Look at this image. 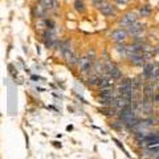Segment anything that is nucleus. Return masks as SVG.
Returning <instances> with one entry per match:
<instances>
[{
	"label": "nucleus",
	"instance_id": "1",
	"mask_svg": "<svg viewBox=\"0 0 159 159\" xmlns=\"http://www.w3.org/2000/svg\"><path fill=\"white\" fill-rule=\"evenodd\" d=\"M137 143L139 148H146L154 145H159V133L158 131H150L137 138Z\"/></svg>",
	"mask_w": 159,
	"mask_h": 159
},
{
	"label": "nucleus",
	"instance_id": "2",
	"mask_svg": "<svg viewBox=\"0 0 159 159\" xmlns=\"http://www.w3.org/2000/svg\"><path fill=\"white\" fill-rule=\"evenodd\" d=\"M142 77L146 81H157L159 78V69L154 65V64H146L143 66V72H142Z\"/></svg>",
	"mask_w": 159,
	"mask_h": 159
},
{
	"label": "nucleus",
	"instance_id": "3",
	"mask_svg": "<svg viewBox=\"0 0 159 159\" xmlns=\"http://www.w3.org/2000/svg\"><path fill=\"white\" fill-rule=\"evenodd\" d=\"M103 68H105V74H106V76H109L110 78H113L114 81L122 78L121 69H119L113 61H106L105 64H103Z\"/></svg>",
	"mask_w": 159,
	"mask_h": 159
},
{
	"label": "nucleus",
	"instance_id": "4",
	"mask_svg": "<svg viewBox=\"0 0 159 159\" xmlns=\"http://www.w3.org/2000/svg\"><path fill=\"white\" fill-rule=\"evenodd\" d=\"M98 11L101 12L103 16H106V17H114L117 15V8L113 6L111 3H109L106 2V0H101L98 4Z\"/></svg>",
	"mask_w": 159,
	"mask_h": 159
},
{
	"label": "nucleus",
	"instance_id": "5",
	"mask_svg": "<svg viewBox=\"0 0 159 159\" xmlns=\"http://www.w3.org/2000/svg\"><path fill=\"white\" fill-rule=\"evenodd\" d=\"M141 158L142 159H159V145L141 148Z\"/></svg>",
	"mask_w": 159,
	"mask_h": 159
},
{
	"label": "nucleus",
	"instance_id": "6",
	"mask_svg": "<svg viewBox=\"0 0 159 159\" xmlns=\"http://www.w3.org/2000/svg\"><path fill=\"white\" fill-rule=\"evenodd\" d=\"M93 64H94V61H92V60L89 58L88 56H82V57L78 58L77 66H78L80 72H81L82 74H88V73H90Z\"/></svg>",
	"mask_w": 159,
	"mask_h": 159
},
{
	"label": "nucleus",
	"instance_id": "7",
	"mask_svg": "<svg viewBox=\"0 0 159 159\" xmlns=\"http://www.w3.org/2000/svg\"><path fill=\"white\" fill-rule=\"evenodd\" d=\"M127 37H129V33H127L126 29H123V28H118V29H116V31H113V32L110 33L111 41L117 43V44L123 43Z\"/></svg>",
	"mask_w": 159,
	"mask_h": 159
},
{
	"label": "nucleus",
	"instance_id": "8",
	"mask_svg": "<svg viewBox=\"0 0 159 159\" xmlns=\"http://www.w3.org/2000/svg\"><path fill=\"white\" fill-rule=\"evenodd\" d=\"M135 21H138V16L134 12H129V13H126L125 16L121 19V21H119V25L123 27V28H129L131 24H134Z\"/></svg>",
	"mask_w": 159,
	"mask_h": 159
},
{
	"label": "nucleus",
	"instance_id": "9",
	"mask_svg": "<svg viewBox=\"0 0 159 159\" xmlns=\"http://www.w3.org/2000/svg\"><path fill=\"white\" fill-rule=\"evenodd\" d=\"M126 31L129 34H131V36L134 37H138L141 33H143V31H145V25L143 24H141L139 21H135L134 24H131L129 28H126Z\"/></svg>",
	"mask_w": 159,
	"mask_h": 159
},
{
	"label": "nucleus",
	"instance_id": "10",
	"mask_svg": "<svg viewBox=\"0 0 159 159\" xmlns=\"http://www.w3.org/2000/svg\"><path fill=\"white\" fill-rule=\"evenodd\" d=\"M114 85H116V81H114L113 78H110L109 76H106V74H103V76L99 78L98 81V89H105V88H114Z\"/></svg>",
	"mask_w": 159,
	"mask_h": 159
},
{
	"label": "nucleus",
	"instance_id": "11",
	"mask_svg": "<svg viewBox=\"0 0 159 159\" xmlns=\"http://www.w3.org/2000/svg\"><path fill=\"white\" fill-rule=\"evenodd\" d=\"M39 4H41L48 12H52L54 9H57V6H58L56 0H39Z\"/></svg>",
	"mask_w": 159,
	"mask_h": 159
},
{
	"label": "nucleus",
	"instance_id": "12",
	"mask_svg": "<svg viewBox=\"0 0 159 159\" xmlns=\"http://www.w3.org/2000/svg\"><path fill=\"white\" fill-rule=\"evenodd\" d=\"M99 111H101L105 117H116L117 114H118V113L116 111V109H114L113 106H102Z\"/></svg>",
	"mask_w": 159,
	"mask_h": 159
},
{
	"label": "nucleus",
	"instance_id": "13",
	"mask_svg": "<svg viewBox=\"0 0 159 159\" xmlns=\"http://www.w3.org/2000/svg\"><path fill=\"white\" fill-rule=\"evenodd\" d=\"M74 8H76V11L80 12V13H84L85 12V3H84V0H74Z\"/></svg>",
	"mask_w": 159,
	"mask_h": 159
},
{
	"label": "nucleus",
	"instance_id": "14",
	"mask_svg": "<svg viewBox=\"0 0 159 159\" xmlns=\"http://www.w3.org/2000/svg\"><path fill=\"white\" fill-rule=\"evenodd\" d=\"M151 15V8L148 7V6H142L141 9H139V16H142V17H147V16H150Z\"/></svg>",
	"mask_w": 159,
	"mask_h": 159
},
{
	"label": "nucleus",
	"instance_id": "15",
	"mask_svg": "<svg viewBox=\"0 0 159 159\" xmlns=\"http://www.w3.org/2000/svg\"><path fill=\"white\" fill-rule=\"evenodd\" d=\"M125 126L123 123L119 121V119H117V121H114V122H111V127L114 129V130H122V127Z\"/></svg>",
	"mask_w": 159,
	"mask_h": 159
},
{
	"label": "nucleus",
	"instance_id": "16",
	"mask_svg": "<svg viewBox=\"0 0 159 159\" xmlns=\"http://www.w3.org/2000/svg\"><path fill=\"white\" fill-rule=\"evenodd\" d=\"M152 102L157 103V105H159V93H155L152 96Z\"/></svg>",
	"mask_w": 159,
	"mask_h": 159
},
{
	"label": "nucleus",
	"instance_id": "17",
	"mask_svg": "<svg viewBox=\"0 0 159 159\" xmlns=\"http://www.w3.org/2000/svg\"><path fill=\"white\" fill-rule=\"evenodd\" d=\"M117 4H119V6H125V4H127L130 0H114Z\"/></svg>",
	"mask_w": 159,
	"mask_h": 159
},
{
	"label": "nucleus",
	"instance_id": "18",
	"mask_svg": "<svg viewBox=\"0 0 159 159\" xmlns=\"http://www.w3.org/2000/svg\"><path fill=\"white\" fill-rule=\"evenodd\" d=\"M32 80H33V81H39L40 77L39 76H32Z\"/></svg>",
	"mask_w": 159,
	"mask_h": 159
},
{
	"label": "nucleus",
	"instance_id": "19",
	"mask_svg": "<svg viewBox=\"0 0 159 159\" xmlns=\"http://www.w3.org/2000/svg\"><path fill=\"white\" fill-rule=\"evenodd\" d=\"M92 2H93V3H94V4H96V6H97V4H98V3H99V2H101V0H92Z\"/></svg>",
	"mask_w": 159,
	"mask_h": 159
},
{
	"label": "nucleus",
	"instance_id": "20",
	"mask_svg": "<svg viewBox=\"0 0 159 159\" xmlns=\"http://www.w3.org/2000/svg\"><path fill=\"white\" fill-rule=\"evenodd\" d=\"M113 2H114V0H113Z\"/></svg>",
	"mask_w": 159,
	"mask_h": 159
}]
</instances>
